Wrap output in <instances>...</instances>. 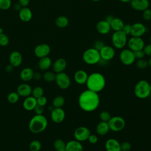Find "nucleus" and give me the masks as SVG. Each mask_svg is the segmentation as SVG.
<instances>
[{"label": "nucleus", "instance_id": "nucleus-1", "mask_svg": "<svg viewBox=\"0 0 151 151\" xmlns=\"http://www.w3.org/2000/svg\"><path fill=\"white\" fill-rule=\"evenodd\" d=\"M98 93L87 89L81 93L78 99L79 107L84 111L91 112L96 110L100 104Z\"/></svg>", "mask_w": 151, "mask_h": 151}, {"label": "nucleus", "instance_id": "nucleus-2", "mask_svg": "<svg viewBox=\"0 0 151 151\" xmlns=\"http://www.w3.org/2000/svg\"><path fill=\"white\" fill-rule=\"evenodd\" d=\"M106 78L103 74L98 72H94L88 76L86 83L87 89L99 93L102 91L106 86Z\"/></svg>", "mask_w": 151, "mask_h": 151}, {"label": "nucleus", "instance_id": "nucleus-3", "mask_svg": "<svg viewBox=\"0 0 151 151\" xmlns=\"http://www.w3.org/2000/svg\"><path fill=\"white\" fill-rule=\"evenodd\" d=\"M48 126V120L43 114H35L29 122L28 128L30 132L37 134L42 132Z\"/></svg>", "mask_w": 151, "mask_h": 151}, {"label": "nucleus", "instance_id": "nucleus-4", "mask_svg": "<svg viewBox=\"0 0 151 151\" xmlns=\"http://www.w3.org/2000/svg\"><path fill=\"white\" fill-rule=\"evenodd\" d=\"M134 93L135 96L140 99L147 98L151 94L150 84L145 80L139 81L134 86Z\"/></svg>", "mask_w": 151, "mask_h": 151}, {"label": "nucleus", "instance_id": "nucleus-5", "mask_svg": "<svg viewBox=\"0 0 151 151\" xmlns=\"http://www.w3.org/2000/svg\"><path fill=\"white\" fill-rule=\"evenodd\" d=\"M101 59L99 51L94 48H90L84 51L83 54V60L88 65L98 64Z\"/></svg>", "mask_w": 151, "mask_h": 151}, {"label": "nucleus", "instance_id": "nucleus-6", "mask_svg": "<svg viewBox=\"0 0 151 151\" xmlns=\"http://www.w3.org/2000/svg\"><path fill=\"white\" fill-rule=\"evenodd\" d=\"M127 35L122 31H114L111 36V42L114 48L123 49L127 45Z\"/></svg>", "mask_w": 151, "mask_h": 151}, {"label": "nucleus", "instance_id": "nucleus-7", "mask_svg": "<svg viewBox=\"0 0 151 151\" xmlns=\"http://www.w3.org/2000/svg\"><path fill=\"white\" fill-rule=\"evenodd\" d=\"M107 123L110 127V130L114 132L122 131L126 126L125 120L119 116L111 117Z\"/></svg>", "mask_w": 151, "mask_h": 151}, {"label": "nucleus", "instance_id": "nucleus-8", "mask_svg": "<svg viewBox=\"0 0 151 151\" xmlns=\"http://www.w3.org/2000/svg\"><path fill=\"white\" fill-rule=\"evenodd\" d=\"M55 81L57 86L62 90L67 89L71 84V80L69 76L64 72L57 73Z\"/></svg>", "mask_w": 151, "mask_h": 151}, {"label": "nucleus", "instance_id": "nucleus-9", "mask_svg": "<svg viewBox=\"0 0 151 151\" xmlns=\"http://www.w3.org/2000/svg\"><path fill=\"white\" fill-rule=\"evenodd\" d=\"M121 63L125 65H130L134 62L136 58L133 52L129 48L123 49L119 54Z\"/></svg>", "mask_w": 151, "mask_h": 151}, {"label": "nucleus", "instance_id": "nucleus-10", "mask_svg": "<svg viewBox=\"0 0 151 151\" xmlns=\"http://www.w3.org/2000/svg\"><path fill=\"white\" fill-rule=\"evenodd\" d=\"M127 45L129 49L132 51H135L143 50L145 44L142 38L132 37L127 40Z\"/></svg>", "mask_w": 151, "mask_h": 151}, {"label": "nucleus", "instance_id": "nucleus-11", "mask_svg": "<svg viewBox=\"0 0 151 151\" xmlns=\"http://www.w3.org/2000/svg\"><path fill=\"white\" fill-rule=\"evenodd\" d=\"M91 132L88 128L85 126H80L76 129L74 132V137L75 140L82 142L88 140Z\"/></svg>", "mask_w": 151, "mask_h": 151}, {"label": "nucleus", "instance_id": "nucleus-12", "mask_svg": "<svg viewBox=\"0 0 151 151\" xmlns=\"http://www.w3.org/2000/svg\"><path fill=\"white\" fill-rule=\"evenodd\" d=\"M147 31L146 27L142 22H135L131 25L130 35L132 37H141Z\"/></svg>", "mask_w": 151, "mask_h": 151}, {"label": "nucleus", "instance_id": "nucleus-13", "mask_svg": "<svg viewBox=\"0 0 151 151\" xmlns=\"http://www.w3.org/2000/svg\"><path fill=\"white\" fill-rule=\"evenodd\" d=\"M101 59L109 61L112 60L115 55V50L113 47L110 45H104L100 51Z\"/></svg>", "mask_w": 151, "mask_h": 151}, {"label": "nucleus", "instance_id": "nucleus-14", "mask_svg": "<svg viewBox=\"0 0 151 151\" xmlns=\"http://www.w3.org/2000/svg\"><path fill=\"white\" fill-rule=\"evenodd\" d=\"M51 51V48L47 44L42 43L37 45L34 48V54L39 58L48 56Z\"/></svg>", "mask_w": 151, "mask_h": 151}, {"label": "nucleus", "instance_id": "nucleus-15", "mask_svg": "<svg viewBox=\"0 0 151 151\" xmlns=\"http://www.w3.org/2000/svg\"><path fill=\"white\" fill-rule=\"evenodd\" d=\"M65 117V111L62 108H53L51 111V119L55 123L63 122Z\"/></svg>", "mask_w": 151, "mask_h": 151}, {"label": "nucleus", "instance_id": "nucleus-16", "mask_svg": "<svg viewBox=\"0 0 151 151\" xmlns=\"http://www.w3.org/2000/svg\"><path fill=\"white\" fill-rule=\"evenodd\" d=\"M130 3L131 7L137 11H143L150 5L149 0H131Z\"/></svg>", "mask_w": 151, "mask_h": 151}, {"label": "nucleus", "instance_id": "nucleus-17", "mask_svg": "<svg viewBox=\"0 0 151 151\" xmlns=\"http://www.w3.org/2000/svg\"><path fill=\"white\" fill-rule=\"evenodd\" d=\"M9 61L14 68L19 67L22 64V56L19 51H14L9 54Z\"/></svg>", "mask_w": 151, "mask_h": 151}, {"label": "nucleus", "instance_id": "nucleus-18", "mask_svg": "<svg viewBox=\"0 0 151 151\" xmlns=\"http://www.w3.org/2000/svg\"><path fill=\"white\" fill-rule=\"evenodd\" d=\"M32 88L27 83H22L19 84L17 88V93L20 97H27L29 96L32 93Z\"/></svg>", "mask_w": 151, "mask_h": 151}, {"label": "nucleus", "instance_id": "nucleus-19", "mask_svg": "<svg viewBox=\"0 0 151 151\" xmlns=\"http://www.w3.org/2000/svg\"><path fill=\"white\" fill-rule=\"evenodd\" d=\"M53 71L57 74L64 72L67 67V61L63 58H57L52 64Z\"/></svg>", "mask_w": 151, "mask_h": 151}, {"label": "nucleus", "instance_id": "nucleus-20", "mask_svg": "<svg viewBox=\"0 0 151 151\" xmlns=\"http://www.w3.org/2000/svg\"><path fill=\"white\" fill-rule=\"evenodd\" d=\"M87 73L83 70H79L77 71L74 76V79L75 82L79 85L86 84L88 78Z\"/></svg>", "mask_w": 151, "mask_h": 151}, {"label": "nucleus", "instance_id": "nucleus-21", "mask_svg": "<svg viewBox=\"0 0 151 151\" xmlns=\"http://www.w3.org/2000/svg\"><path fill=\"white\" fill-rule=\"evenodd\" d=\"M106 151H121L120 143L114 138L109 139L105 143Z\"/></svg>", "mask_w": 151, "mask_h": 151}, {"label": "nucleus", "instance_id": "nucleus-22", "mask_svg": "<svg viewBox=\"0 0 151 151\" xmlns=\"http://www.w3.org/2000/svg\"><path fill=\"white\" fill-rule=\"evenodd\" d=\"M96 29L99 34L105 35L108 34L110 31L111 27L109 22H107L105 20H101L97 23Z\"/></svg>", "mask_w": 151, "mask_h": 151}, {"label": "nucleus", "instance_id": "nucleus-23", "mask_svg": "<svg viewBox=\"0 0 151 151\" xmlns=\"http://www.w3.org/2000/svg\"><path fill=\"white\" fill-rule=\"evenodd\" d=\"M19 18L23 22H28L32 18V13L31 10L26 7H22L19 11Z\"/></svg>", "mask_w": 151, "mask_h": 151}, {"label": "nucleus", "instance_id": "nucleus-24", "mask_svg": "<svg viewBox=\"0 0 151 151\" xmlns=\"http://www.w3.org/2000/svg\"><path fill=\"white\" fill-rule=\"evenodd\" d=\"M37 104V99L33 96H29L25 97L23 101L22 106L25 110L27 111H32L34 109Z\"/></svg>", "mask_w": 151, "mask_h": 151}, {"label": "nucleus", "instance_id": "nucleus-25", "mask_svg": "<svg viewBox=\"0 0 151 151\" xmlns=\"http://www.w3.org/2000/svg\"><path fill=\"white\" fill-rule=\"evenodd\" d=\"M34 71L29 67H25L23 68L19 74L21 79L24 82H28L33 78Z\"/></svg>", "mask_w": 151, "mask_h": 151}, {"label": "nucleus", "instance_id": "nucleus-26", "mask_svg": "<svg viewBox=\"0 0 151 151\" xmlns=\"http://www.w3.org/2000/svg\"><path fill=\"white\" fill-rule=\"evenodd\" d=\"M66 151H83V146L81 142L72 140L66 143Z\"/></svg>", "mask_w": 151, "mask_h": 151}, {"label": "nucleus", "instance_id": "nucleus-27", "mask_svg": "<svg viewBox=\"0 0 151 151\" xmlns=\"http://www.w3.org/2000/svg\"><path fill=\"white\" fill-rule=\"evenodd\" d=\"M52 65V61L48 56L40 58L38 63L39 68L42 71L48 70Z\"/></svg>", "mask_w": 151, "mask_h": 151}, {"label": "nucleus", "instance_id": "nucleus-28", "mask_svg": "<svg viewBox=\"0 0 151 151\" xmlns=\"http://www.w3.org/2000/svg\"><path fill=\"white\" fill-rule=\"evenodd\" d=\"M108 123L101 121L96 126V132L100 136H104L110 131Z\"/></svg>", "mask_w": 151, "mask_h": 151}, {"label": "nucleus", "instance_id": "nucleus-29", "mask_svg": "<svg viewBox=\"0 0 151 151\" xmlns=\"http://www.w3.org/2000/svg\"><path fill=\"white\" fill-rule=\"evenodd\" d=\"M124 24V23L123 22L122 19L117 17H114L113 20L110 23L111 29H113L114 31H122Z\"/></svg>", "mask_w": 151, "mask_h": 151}, {"label": "nucleus", "instance_id": "nucleus-30", "mask_svg": "<svg viewBox=\"0 0 151 151\" xmlns=\"http://www.w3.org/2000/svg\"><path fill=\"white\" fill-rule=\"evenodd\" d=\"M68 23H69L68 19L66 17L63 15L57 17L55 21V24L56 26L60 28H65L68 25Z\"/></svg>", "mask_w": 151, "mask_h": 151}, {"label": "nucleus", "instance_id": "nucleus-31", "mask_svg": "<svg viewBox=\"0 0 151 151\" xmlns=\"http://www.w3.org/2000/svg\"><path fill=\"white\" fill-rule=\"evenodd\" d=\"M53 146L55 151H66V143L61 139H56Z\"/></svg>", "mask_w": 151, "mask_h": 151}, {"label": "nucleus", "instance_id": "nucleus-32", "mask_svg": "<svg viewBox=\"0 0 151 151\" xmlns=\"http://www.w3.org/2000/svg\"><path fill=\"white\" fill-rule=\"evenodd\" d=\"M65 104V99L63 96H57L52 100V106L54 108H62Z\"/></svg>", "mask_w": 151, "mask_h": 151}, {"label": "nucleus", "instance_id": "nucleus-33", "mask_svg": "<svg viewBox=\"0 0 151 151\" xmlns=\"http://www.w3.org/2000/svg\"><path fill=\"white\" fill-rule=\"evenodd\" d=\"M19 97L20 96L17 93V91H12L8 94L7 100L9 103L11 104H15L18 101V100H19Z\"/></svg>", "mask_w": 151, "mask_h": 151}, {"label": "nucleus", "instance_id": "nucleus-34", "mask_svg": "<svg viewBox=\"0 0 151 151\" xmlns=\"http://www.w3.org/2000/svg\"><path fill=\"white\" fill-rule=\"evenodd\" d=\"M55 76H56V74L54 72L47 71H45L42 75V78L45 81L50 83L55 81Z\"/></svg>", "mask_w": 151, "mask_h": 151}, {"label": "nucleus", "instance_id": "nucleus-35", "mask_svg": "<svg viewBox=\"0 0 151 151\" xmlns=\"http://www.w3.org/2000/svg\"><path fill=\"white\" fill-rule=\"evenodd\" d=\"M31 94L32 96L37 99L40 97L44 96V89L40 86H36L32 88Z\"/></svg>", "mask_w": 151, "mask_h": 151}, {"label": "nucleus", "instance_id": "nucleus-36", "mask_svg": "<svg viewBox=\"0 0 151 151\" xmlns=\"http://www.w3.org/2000/svg\"><path fill=\"white\" fill-rule=\"evenodd\" d=\"M30 151H40L41 149V143L37 140H34L31 142L29 145Z\"/></svg>", "mask_w": 151, "mask_h": 151}, {"label": "nucleus", "instance_id": "nucleus-37", "mask_svg": "<svg viewBox=\"0 0 151 151\" xmlns=\"http://www.w3.org/2000/svg\"><path fill=\"white\" fill-rule=\"evenodd\" d=\"M99 117H100V119L101 121L108 122L109 120L111 117V116L109 111H107L106 110H103L100 113Z\"/></svg>", "mask_w": 151, "mask_h": 151}, {"label": "nucleus", "instance_id": "nucleus-38", "mask_svg": "<svg viewBox=\"0 0 151 151\" xmlns=\"http://www.w3.org/2000/svg\"><path fill=\"white\" fill-rule=\"evenodd\" d=\"M136 67L139 68V69H145L147 67L148 65V61L143 58L142 59H139L137 61L136 63Z\"/></svg>", "mask_w": 151, "mask_h": 151}, {"label": "nucleus", "instance_id": "nucleus-39", "mask_svg": "<svg viewBox=\"0 0 151 151\" xmlns=\"http://www.w3.org/2000/svg\"><path fill=\"white\" fill-rule=\"evenodd\" d=\"M12 4L11 0H0V9L8 10Z\"/></svg>", "mask_w": 151, "mask_h": 151}, {"label": "nucleus", "instance_id": "nucleus-40", "mask_svg": "<svg viewBox=\"0 0 151 151\" xmlns=\"http://www.w3.org/2000/svg\"><path fill=\"white\" fill-rule=\"evenodd\" d=\"M9 42V40L8 37L3 33H0V46L5 47L6 46Z\"/></svg>", "mask_w": 151, "mask_h": 151}, {"label": "nucleus", "instance_id": "nucleus-41", "mask_svg": "<svg viewBox=\"0 0 151 151\" xmlns=\"http://www.w3.org/2000/svg\"><path fill=\"white\" fill-rule=\"evenodd\" d=\"M132 146L130 142L127 141L123 142L122 143H120V148L121 151H130L131 149Z\"/></svg>", "mask_w": 151, "mask_h": 151}, {"label": "nucleus", "instance_id": "nucleus-42", "mask_svg": "<svg viewBox=\"0 0 151 151\" xmlns=\"http://www.w3.org/2000/svg\"><path fill=\"white\" fill-rule=\"evenodd\" d=\"M142 17L146 21L151 20V9L147 8L142 11Z\"/></svg>", "mask_w": 151, "mask_h": 151}, {"label": "nucleus", "instance_id": "nucleus-43", "mask_svg": "<svg viewBox=\"0 0 151 151\" xmlns=\"http://www.w3.org/2000/svg\"><path fill=\"white\" fill-rule=\"evenodd\" d=\"M105 45L104 42L101 40H97L94 42L93 48L98 51H100Z\"/></svg>", "mask_w": 151, "mask_h": 151}, {"label": "nucleus", "instance_id": "nucleus-44", "mask_svg": "<svg viewBox=\"0 0 151 151\" xmlns=\"http://www.w3.org/2000/svg\"><path fill=\"white\" fill-rule=\"evenodd\" d=\"M37 103L38 105L44 107L47 103V99L44 96H42L39 98L37 99Z\"/></svg>", "mask_w": 151, "mask_h": 151}, {"label": "nucleus", "instance_id": "nucleus-45", "mask_svg": "<svg viewBox=\"0 0 151 151\" xmlns=\"http://www.w3.org/2000/svg\"><path fill=\"white\" fill-rule=\"evenodd\" d=\"M133 54H134V57L136 59H137V60L142 59L145 56V54L143 50L135 51H133Z\"/></svg>", "mask_w": 151, "mask_h": 151}, {"label": "nucleus", "instance_id": "nucleus-46", "mask_svg": "<svg viewBox=\"0 0 151 151\" xmlns=\"http://www.w3.org/2000/svg\"><path fill=\"white\" fill-rule=\"evenodd\" d=\"M33 110H34L35 114H38V115L42 114L44 113V107L38 105V104H37V106L35 107V108Z\"/></svg>", "mask_w": 151, "mask_h": 151}, {"label": "nucleus", "instance_id": "nucleus-47", "mask_svg": "<svg viewBox=\"0 0 151 151\" xmlns=\"http://www.w3.org/2000/svg\"><path fill=\"white\" fill-rule=\"evenodd\" d=\"M143 51L145 55L151 57V44L150 43L149 44L145 45V47L143 49Z\"/></svg>", "mask_w": 151, "mask_h": 151}, {"label": "nucleus", "instance_id": "nucleus-48", "mask_svg": "<svg viewBox=\"0 0 151 151\" xmlns=\"http://www.w3.org/2000/svg\"><path fill=\"white\" fill-rule=\"evenodd\" d=\"M89 143L91 144H96L98 142V137L94 134H91L89 136L88 140Z\"/></svg>", "mask_w": 151, "mask_h": 151}, {"label": "nucleus", "instance_id": "nucleus-49", "mask_svg": "<svg viewBox=\"0 0 151 151\" xmlns=\"http://www.w3.org/2000/svg\"><path fill=\"white\" fill-rule=\"evenodd\" d=\"M122 31L124 33H125L127 35L130 34L131 25L129 24H124Z\"/></svg>", "mask_w": 151, "mask_h": 151}, {"label": "nucleus", "instance_id": "nucleus-50", "mask_svg": "<svg viewBox=\"0 0 151 151\" xmlns=\"http://www.w3.org/2000/svg\"><path fill=\"white\" fill-rule=\"evenodd\" d=\"M30 0H18V3L22 7H26L29 4Z\"/></svg>", "mask_w": 151, "mask_h": 151}, {"label": "nucleus", "instance_id": "nucleus-51", "mask_svg": "<svg viewBox=\"0 0 151 151\" xmlns=\"http://www.w3.org/2000/svg\"><path fill=\"white\" fill-rule=\"evenodd\" d=\"M42 76V74L39 73V72H34V76H33V79L35 80H40L41 79Z\"/></svg>", "mask_w": 151, "mask_h": 151}, {"label": "nucleus", "instance_id": "nucleus-52", "mask_svg": "<svg viewBox=\"0 0 151 151\" xmlns=\"http://www.w3.org/2000/svg\"><path fill=\"white\" fill-rule=\"evenodd\" d=\"M14 68V67L11 64H8V65L6 66V67H5V70H6V71L8 72V73H11V72H12V71H13Z\"/></svg>", "mask_w": 151, "mask_h": 151}, {"label": "nucleus", "instance_id": "nucleus-53", "mask_svg": "<svg viewBox=\"0 0 151 151\" xmlns=\"http://www.w3.org/2000/svg\"><path fill=\"white\" fill-rule=\"evenodd\" d=\"M114 18V17L111 15H107L105 18V21H107V22H109V24L111 22V21L113 20V19Z\"/></svg>", "mask_w": 151, "mask_h": 151}, {"label": "nucleus", "instance_id": "nucleus-54", "mask_svg": "<svg viewBox=\"0 0 151 151\" xmlns=\"http://www.w3.org/2000/svg\"><path fill=\"white\" fill-rule=\"evenodd\" d=\"M120 2H123V3H128L131 1V0H119Z\"/></svg>", "mask_w": 151, "mask_h": 151}, {"label": "nucleus", "instance_id": "nucleus-55", "mask_svg": "<svg viewBox=\"0 0 151 151\" xmlns=\"http://www.w3.org/2000/svg\"><path fill=\"white\" fill-rule=\"evenodd\" d=\"M147 61H148L149 66H150V67H151V57H150V58L149 59V60Z\"/></svg>", "mask_w": 151, "mask_h": 151}, {"label": "nucleus", "instance_id": "nucleus-56", "mask_svg": "<svg viewBox=\"0 0 151 151\" xmlns=\"http://www.w3.org/2000/svg\"><path fill=\"white\" fill-rule=\"evenodd\" d=\"M4 32V29L2 28H0V33H3Z\"/></svg>", "mask_w": 151, "mask_h": 151}, {"label": "nucleus", "instance_id": "nucleus-57", "mask_svg": "<svg viewBox=\"0 0 151 151\" xmlns=\"http://www.w3.org/2000/svg\"><path fill=\"white\" fill-rule=\"evenodd\" d=\"M91 1H92L93 2H99V1H100L101 0H91Z\"/></svg>", "mask_w": 151, "mask_h": 151}, {"label": "nucleus", "instance_id": "nucleus-58", "mask_svg": "<svg viewBox=\"0 0 151 151\" xmlns=\"http://www.w3.org/2000/svg\"><path fill=\"white\" fill-rule=\"evenodd\" d=\"M150 91H151V83L150 84Z\"/></svg>", "mask_w": 151, "mask_h": 151}, {"label": "nucleus", "instance_id": "nucleus-59", "mask_svg": "<svg viewBox=\"0 0 151 151\" xmlns=\"http://www.w3.org/2000/svg\"><path fill=\"white\" fill-rule=\"evenodd\" d=\"M150 44H151V35H150Z\"/></svg>", "mask_w": 151, "mask_h": 151}, {"label": "nucleus", "instance_id": "nucleus-60", "mask_svg": "<svg viewBox=\"0 0 151 151\" xmlns=\"http://www.w3.org/2000/svg\"><path fill=\"white\" fill-rule=\"evenodd\" d=\"M0 68H1V63H0Z\"/></svg>", "mask_w": 151, "mask_h": 151}]
</instances>
